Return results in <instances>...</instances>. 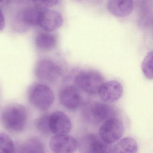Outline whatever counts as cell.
<instances>
[{"mask_svg": "<svg viewBox=\"0 0 153 153\" xmlns=\"http://www.w3.org/2000/svg\"><path fill=\"white\" fill-rule=\"evenodd\" d=\"M27 109L23 105L11 103L7 105L2 110L1 120L5 129L12 133L23 131L28 121Z\"/></svg>", "mask_w": 153, "mask_h": 153, "instance_id": "cell-1", "label": "cell"}, {"mask_svg": "<svg viewBox=\"0 0 153 153\" xmlns=\"http://www.w3.org/2000/svg\"><path fill=\"white\" fill-rule=\"evenodd\" d=\"M27 97L32 106L42 111L50 109L55 100V95L51 88L42 83L32 85L27 92Z\"/></svg>", "mask_w": 153, "mask_h": 153, "instance_id": "cell-2", "label": "cell"}, {"mask_svg": "<svg viewBox=\"0 0 153 153\" xmlns=\"http://www.w3.org/2000/svg\"><path fill=\"white\" fill-rule=\"evenodd\" d=\"M114 110L110 105L101 102L88 103L81 111L83 120L92 125H97L114 118Z\"/></svg>", "mask_w": 153, "mask_h": 153, "instance_id": "cell-3", "label": "cell"}, {"mask_svg": "<svg viewBox=\"0 0 153 153\" xmlns=\"http://www.w3.org/2000/svg\"><path fill=\"white\" fill-rule=\"evenodd\" d=\"M74 81L78 88L91 95L98 94L104 83L102 76L93 70H86L78 72L75 76Z\"/></svg>", "mask_w": 153, "mask_h": 153, "instance_id": "cell-4", "label": "cell"}, {"mask_svg": "<svg viewBox=\"0 0 153 153\" xmlns=\"http://www.w3.org/2000/svg\"><path fill=\"white\" fill-rule=\"evenodd\" d=\"M62 68L59 64L50 59H42L36 63L35 68L36 76L42 81L53 83L62 73Z\"/></svg>", "mask_w": 153, "mask_h": 153, "instance_id": "cell-5", "label": "cell"}, {"mask_svg": "<svg viewBox=\"0 0 153 153\" xmlns=\"http://www.w3.org/2000/svg\"><path fill=\"white\" fill-rule=\"evenodd\" d=\"M123 123L116 118L106 120L100 126L99 136L107 144H113L119 140L124 133Z\"/></svg>", "mask_w": 153, "mask_h": 153, "instance_id": "cell-6", "label": "cell"}, {"mask_svg": "<svg viewBox=\"0 0 153 153\" xmlns=\"http://www.w3.org/2000/svg\"><path fill=\"white\" fill-rule=\"evenodd\" d=\"M51 150L56 153H71L79 148V142L75 137L68 135H55L50 141Z\"/></svg>", "mask_w": 153, "mask_h": 153, "instance_id": "cell-7", "label": "cell"}, {"mask_svg": "<svg viewBox=\"0 0 153 153\" xmlns=\"http://www.w3.org/2000/svg\"><path fill=\"white\" fill-rule=\"evenodd\" d=\"M39 9L38 26L45 31L52 32L61 26L63 18L59 12L49 9Z\"/></svg>", "mask_w": 153, "mask_h": 153, "instance_id": "cell-8", "label": "cell"}, {"mask_svg": "<svg viewBox=\"0 0 153 153\" xmlns=\"http://www.w3.org/2000/svg\"><path fill=\"white\" fill-rule=\"evenodd\" d=\"M108 145L100 136L90 133L82 138L79 142V147L84 153H105L111 150Z\"/></svg>", "mask_w": 153, "mask_h": 153, "instance_id": "cell-9", "label": "cell"}, {"mask_svg": "<svg viewBox=\"0 0 153 153\" xmlns=\"http://www.w3.org/2000/svg\"><path fill=\"white\" fill-rule=\"evenodd\" d=\"M49 125L51 133L54 135L68 134L71 129L70 119L61 111H55L50 114Z\"/></svg>", "mask_w": 153, "mask_h": 153, "instance_id": "cell-10", "label": "cell"}, {"mask_svg": "<svg viewBox=\"0 0 153 153\" xmlns=\"http://www.w3.org/2000/svg\"><path fill=\"white\" fill-rule=\"evenodd\" d=\"M59 100L62 105L70 111L76 110L82 102V97L78 89L73 85L67 86L60 90Z\"/></svg>", "mask_w": 153, "mask_h": 153, "instance_id": "cell-11", "label": "cell"}, {"mask_svg": "<svg viewBox=\"0 0 153 153\" xmlns=\"http://www.w3.org/2000/svg\"><path fill=\"white\" fill-rule=\"evenodd\" d=\"M123 91V87L120 82L112 80L104 82L98 94L104 102L111 103L119 100L121 97Z\"/></svg>", "mask_w": 153, "mask_h": 153, "instance_id": "cell-12", "label": "cell"}, {"mask_svg": "<svg viewBox=\"0 0 153 153\" xmlns=\"http://www.w3.org/2000/svg\"><path fill=\"white\" fill-rule=\"evenodd\" d=\"M107 7L112 15L119 17H125L132 12L134 3L133 0H109Z\"/></svg>", "mask_w": 153, "mask_h": 153, "instance_id": "cell-13", "label": "cell"}, {"mask_svg": "<svg viewBox=\"0 0 153 153\" xmlns=\"http://www.w3.org/2000/svg\"><path fill=\"white\" fill-rule=\"evenodd\" d=\"M36 47L41 51H51L57 44V39L53 34L45 31L41 32L36 36L35 40Z\"/></svg>", "mask_w": 153, "mask_h": 153, "instance_id": "cell-14", "label": "cell"}, {"mask_svg": "<svg viewBox=\"0 0 153 153\" xmlns=\"http://www.w3.org/2000/svg\"><path fill=\"white\" fill-rule=\"evenodd\" d=\"M137 141L131 137L122 139L112 148L111 152L114 153H134L137 152Z\"/></svg>", "mask_w": 153, "mask_h": 153, "instance_id": "cell-15", "label": "cell"}, {"mask_svg": "<svg viewBox=\"0 0 153 153\" xmlns=\"http://www.w3.org/2000/svg\"><path fill=\"white\" fill-rule=\"evenodd\" d=\"M20 153H44L45 146L43 143L37 138L35 137L26 140L18 149Z\"/></svg>", "mask_w": 153, "mask_h": 153, "instance_id": "cell-16", "label": "cell"}, {"mask_svg": "<svg viewBox=\"0 0 153 153\" xmlns=\"http://www.w3.org/2000/svg\"><path fill=\"white\" fill-rule=\"evenodd\" d=\"M39 10L35 7L23 10L19 15V19L22 24L28 27L38 26Z\"/></svg>", "mask_w": 153, "mask_h": 153, "instance_id": "cell-17", "label": "cell"}, {"mask_svg": "<svg viewBox=\"0 0 153 153\" xmlns=\"http://www.w3.org/2000/svg\"><path fill=\"white\" fill-rule=\"evenodd\" d=\"M50 115V114H44L37 118L35 122L36 130L42 135L47 136L51 133L49 125Z\"/></svg>", "mask_w": 153, "mask_h": 153, "instance_id": "cell-18", "label": "cell"}, {"mask_svg": "<svg viewBox=\"0 0 153 153\" xmlns=\"http://www.w3.org/2000/svg\"><path fill=\"white\" fill-rule=\"evenodd\" d=\"M141 69L147 78L153 79V51L149 52L145 56L141 64Z\"/></svg>", "mask_w": 153, "mask_h": 153, "instance_id": "cell-19", "label": "cell"}, {"mask_svg": "<svg viewBox=\"0 0 153 153\" xmlns=\"http://www.w3.org/2000/svg\"><path fill=\"white\" fill-rule=\"evenodd\" d=\"M15 144L12 140L7 134H0V152L1 153H11L15 152Z\"/></svg>", "mask_w": 153, "mask_h": 153, "instance_id": "cell-20", "label": "cell"}, {"mask_svg": "<svg viewBox=\"0 0 153 153\" xmlns=\"http://www.w3.org/2000/svg\"><path fill=\"white\" fill-rule=\"evenodd\" d=\"M35 7L40 9H49L55 6L59 0H32Z\"/></svg>", "mask_w": 153, "mask_h": 153, "instance_id": "cell-21", "label": "cell"}, {"mask_svg": "<svg viewBox=\"0 0 153 153\" xmlns=\"http://www.w3.org/2000/svg\"><path fill=\"white\" fill-rule=\"evenodd\" d=\"M5 24V19H4V16H3V14L1 11V23H0V29L1 31L4 28Z\"/></svg>", "mask_w": 153, "mask_h": 153, "instance_id": "cell-22", "label": "cell"}, {"mask_svg": "<svg viewBox=\"0 0 153 153\" xmlns=\"http://www.w3.org/2000/svg\"><path fill=\"white\" fill-rule=\"evenodd\" d=\"M1 1V2H2V1H3L4 0H0Z\"/></svg>", "mask_w": 153, "mask_h": 153, "instance_id": "cell-23", "label": "cell"}, {"mask_svg": "<svg viewBox=\"0 0 153 153\" xmlns=\"http://www.w3.org/2000/svg\"></svg>", "mask_w": 153, "mask_h": 153, "instance_id": "cell-24", "label": "cell"}]
</instances>
